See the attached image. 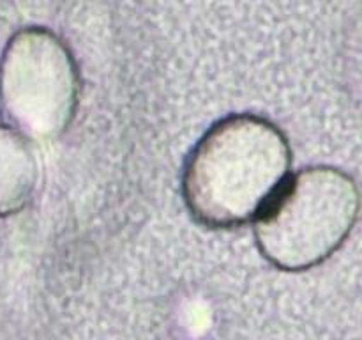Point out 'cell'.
<instances>
[{
  "instance_id": "cell-1",
  "label": "cell",
  "mask_w": 362,
  "mask_h": 340,
  "mask_svg": "<svg viewBox=\"0 0 362 340\" xmlns=\"http://www.w3.org/2000/svg\"><path fill=\"white\" fill-rule=\"evenodd\" d=\"M288 142L272 123L232 115L211 128L191 152L182 193L191 215L212 229L257 220L286 183Z\"/></svg>"
},
{
  "instance_id": "cell-2",
  "label": "cell",
  "mask_w": 362,
  "mask_h": 340,
  "mask_svg": "<svg viewBox=\"0 0 362 340\" xmlns=\"http://www.w3.org/2000/svg\"><path fill=\"white\" fill-rule=\"evenodd\" d=\"M359 216L356 181L332 166L300 170L258 215L255 237L276 268L303 271L331 257Z\"/></svg>"
},
{
  "instance_id": "cell-3",
  "label": "cell",
  "mask_w": 362,
  "mask_h": 340,
  "mask_svg": "<svg viewBox=\"0 0 362 340\" xmlns=\"http://www.w3.org/2000/svg\"><path fill=\"white\" fill-rule=\"evenodd\" d=\"M78 106V74L67 50L45 30L9 42L0 66V110L27 140L52 142L69 128Z\"/></svg>"
},
{
  "instance_id": "cell-4",
  "label": "cell",
  "mask_w": 362,
  "mask_h": 340,
  "mask_svg": "<svg viewBox=\"0 0 362 340\" xmlns=\"http://www.w3.org/2000/svg\"><path fill=\"white\" fill-rule=\"evenodd\" d=\"M39 165L30 142L9 126H0V216L27 208L37 188Z\"/></svg>"
}]
</instances>
